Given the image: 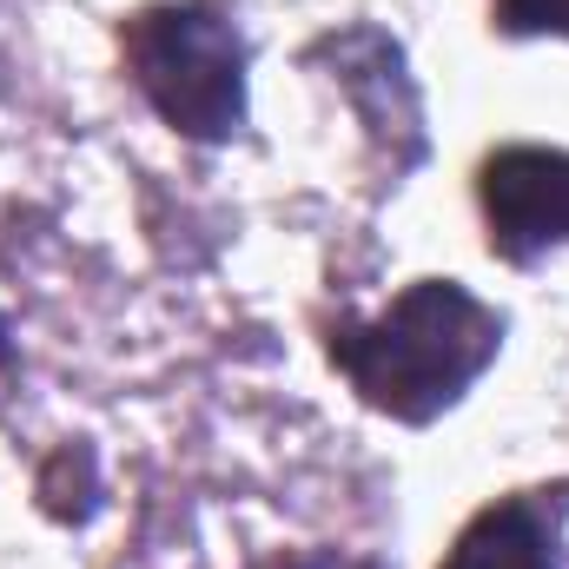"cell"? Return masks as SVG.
Here are the masks:
<instances>
[{
	"mask_svg": "<svg viewBox=\"0 0 569 569\" xmlns=\"http://www.w3.org/2000/svg\"><path fill=\"white\" fill-rule=\"evenodd\" d=\"M497 33L530 40V33H563L569 40V0H490Z\"/></svg>",
	"mask_w": 569,
	"mask_h": 569,
	"instance_id": "5",
	"label": "cell"
},
{
	"mask_svg": "<svg viewBox=\"0 0 569 569\" xmlns=\"http://www.w3.org/2000/svg\"><path fill=\"white\" fill-rule=\"evenodd\" d=\"M140 93L166 127L192 140H232L246 127V33L212 0L146 7L120 33Z\"/></svg>",
	"mask_w": 569,
	"mask_h": 569,
	"instance_id": "2",
	"label": "cell"
},
{
	"mask_svg": "<svg viewBox=\"0 0 569 569\" xmlns=\"http://www.w3.org/2000/svg\"><path fill=\"white\" fill-rule=\"evenodd\" d=\"M563 517H569V483L497 497L490 510H477L463 523L443 569H563Z\"/></svg>",
	"mask_w": 569,
	"mask_h": 569,
	"instance_id": "4",
	"label": "cell"
},
{
	"mask_svg": "<svg viewBox=\"0 0 569 569\" xmlns=\"http://www.w3.org/2000/svg\"><path fill=\"white\" fill-rule=\"evenodd\" d=\"M284 569H351V563H338V557H305V563H284Z\"/></svg>",
	"mask_w": 569,
	"mask_h": 569,
	"instance_id": "6",
	"label": "cell"
},
{
	"mask_svg": "<svg viewBox=\"0 0 569 569\" xmlns=\"http://www.w3.org/2000/svg\"><path fill=\"white\" fill-rule=\"evenodd\" d=\"M490 252L510 266H537L543 252L569 246V152L557 146H503L483 159L477 179Z\"/></svg>",
	"mask_w": 569,
	"mask_h": 569,
	"instance_id": "3",
	"label": "cell"
},
{
	"mask_svg": "<svg viewBox=\"0 0 569 569\" xmlns=\"http://www.w3.org/2000/svg\"><path fill=\"white\" fill-rule=\"evenodd\" d=\"M497 351H503V318L457 279H418L371 325L351 318L331 325V365L371 411L398 425L443 418L497 365Z\"/></svg>",
	"mask_w": 569,
	"mask_h": 569,
	"instance_id": "1",
	"label": "cell"
}]
</instances>
